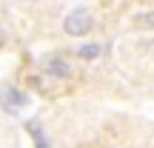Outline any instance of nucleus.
Listing matches in <instances>:
<instances>
[{"instance_id": "nucleus-1", "label": "nucleus", "mask_w": 154, "mask_h": 148, "mask_svg": "<svg viewBox=\"0 0 154 148\" xmlns=\"http://www.w3.org/2000/svg\"><path fill=\"white\" fill-rule=\"evenodd\" d=\"M26 103H29V94H23L20 88L9 86V83H3V86H0V105H3L9 114H17Z\"/></svg>"}, {"instance_id": "nucleus-2", "label": "nucleus", "mask_w": 154, "mask_h": 148, "mask_svg": "<svg viewBox=\"0 0 154 148\" xmlns=\"http://www.w3.org/2000/svg\"><path fill=\"white\" fill-rule=\"evenodd\" d=\"M91 26H94V20H91V14H88L86 9H74L72 14L66 17V23H63L66 34H74V37H80V34L91 32Z\"/></svg>"}, {"instance_id": "nucleus-3", "label": "nucleus", "mask_w": 154, "mask_h": 148, "mask_svg": "<svg viewBox=\"0 0 154 148\" xmlns=\"http://www.w3.org/2000/svg\"><path fill=\"white\" fill-rule=\"evenodd\" d=\"M43 68H46L49 74H54V77H69V74H72L69 63L60 60V57H46V60H43Z\"/></svg>"}, {"instance_id": "nucleus-4", "label": "nucleus", "mask_w": 154, "mask_h": 148, "mask_svg": "<svg viewBox=\"0 0 154 148\" xmlns=\"http://www.w3.org/2000/svg\"><path fill=\"white\" fill-rule=\"evenodd\" d=\"M103 51H106V49H103L100 43H86V46L77 49V57H80V60H97Z\"/></svg>"}, {"instance_id": "nucleus-5", "label": "nucleus", "mask_w": 154, "mask_h": 148, "mask_svg": "<svg viewBox=\"0 0 154 148\" xmlns=\"http://www.w3.org/2000/svg\"><path fill=\"white\" fill-rule=\"evenodd\" d=\"M29 134L34 137V145L37 148H49V140H46V134H43V128H40V122L37 120H29Z\"/></svg>"}, {"instance_id": "nucleus-6", "label": "nucleus", "mask_w": 154, "mask_h": 148, "mask_svg": "<svg viewBox=\"0 0 154 148\" xmlns=\"http://www.w3.org/2000/svg\"><path fill=\"white\" fill-rule=\"evenodd\" d=\"M140 23H143V26H154V11H151V14H143Z\"/></svg>"}, {"instance_id": "nucleus-7", "label": "nucleus", "mask_w": 154, "mask_h": 148, "mask_svg": "<svg viewBox=\"0 0 154 148\" xmlns=\"http://www.w3.org/2000/svg\"><path fill=\"white\" fill-rule=\"evenodd\" d=\"M0 46H3V32H0Z\"/></svg>"}]
</instances>
